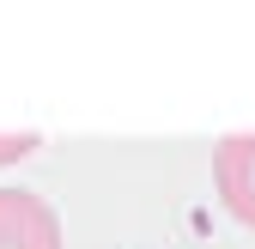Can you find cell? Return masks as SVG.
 Here are the masks:
<instances>
[{
    "instance_id": "obj_2",
    "label": "cell",
    "mask_w": 255,
    "mask_h": 249,
    "mask_svg": "<svg viewBox=\"0 0 255 249\" xmlns=\"http://www.w3.org/2000/svg\"><path fill=\"white\" fill-rule=\"evenodd\" d=\"M0 249H61L55 207L30 189H0Z\"/></svg>"
},
{
    "instance_id": "obj_3",
    "label": "cell",
    "mask_w": 255,
    "mask_h": 249,
    "mask_svg": "<svg viewBox=\"0 0 255 249\" xmlns=\"http://www.w3.org/2000/svg\"><path fill=\"white\" fill-rule=\"evenodd\" d=\"M30 146H37V134H0V164H12V158H24Z\"/></svg>"
},
{
    "instance_id": "obj_1",
    "label": "cell",
    "mask_w": 255,
    "mask_h": 249,
    "mask_svg": "<svg viewBox=\"0 0 255 249\" xmlns=\"http://www.w3.org/2000/svg\"><path fill=\"white\" fill-rule=\"evenodd\" d=\"M213 189L231 207V219L255 231V134H225L213 146Z\"/></svg>"
}]
</instances>
